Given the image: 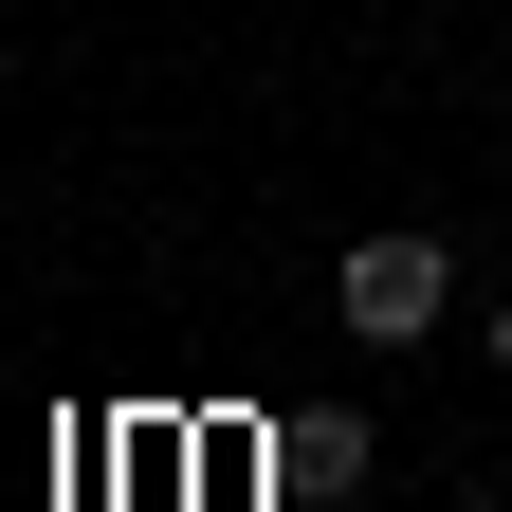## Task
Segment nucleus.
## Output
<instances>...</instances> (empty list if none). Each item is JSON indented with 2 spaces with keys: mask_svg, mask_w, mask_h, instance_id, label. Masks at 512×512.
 <instances>
[{
  "mask_svg": "<svg viewBox=\"0 0 512 512\" xmlns=\"http://www.w3.org/2000/svg\"><path fill=\"white\" fill-rule=\"evenodd\" d=\"M330 311H348V348H421L439 311H458V256H439L421 220H384V238H348V275H330Z\"/></svg>",
  "mask_w": 512,
  "mask_h": 512,
  "instance_id": "nucleus-1",
  "label": "nucleus"
},
{
  "mask_svg": "<svg viewBox=\"0 0 512 512\" xmlns=\"http://www.w3.org/2000/svg\"><path fill=\"white\" fill-rule=\"evenodd\" d=\"M293 494H366V421H293Z\"/></svg>",
  "mask_w": 512,
  "mask_h": 512,
  "instance_id": "nucleus-2",
  "label": "nucleus"
},
{
  "mask_svg": "<svg viewBox=\"0 0 512 512\" xmlns=\"http://www.w3.org/2000/svg\"><path fill=\"white\" fill-rule=\"evenodd\" d=\"M494 384H512V293H494Z\"/></svg>",
  "mask_w": 512,
  "mask_h": 512,
  "instance_id": "nucleus-3",
  "label": "nucleus"
},
{
  "mask_svg": "<svg viewBox=\"0 0 512 512\" xmlns=\"http://www.w3.org/2000/svg\"><path fill=\"white\" fill-rule=\"evenodd\" d=\"M458 512H512V494H458Z\"/></svg>",
  "mask_w": 512,
  "mask_h": 512,
  "instance_id": "nucleus-4",
  "label": "nucleus"
}]
</instances>
